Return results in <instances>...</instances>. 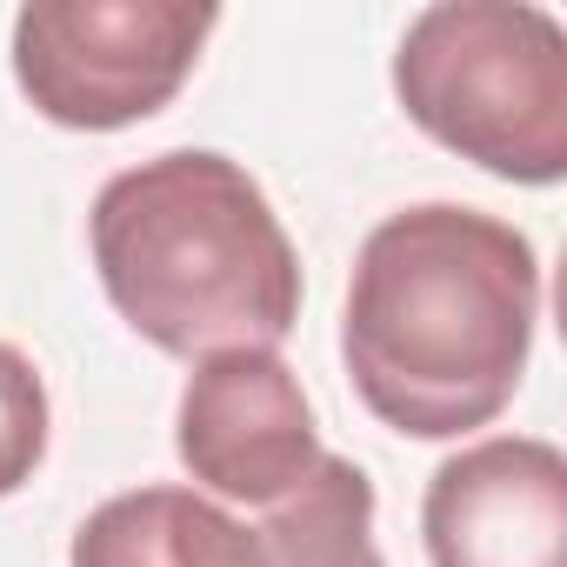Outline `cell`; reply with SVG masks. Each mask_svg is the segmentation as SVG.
Returning a JSON list of instances; mask_svg holds the SVG:
<instances>
[{
  "label": "cell",
  "instance_id": "cell-7",
  "mask_svg": "<svg viewBox=\"0 0 567 567\" xmlns=\"http://www.w3.org/2000/svg\"><path fill=\"white\" fill-rule=\"evenodd\" d=\"M74 567H260V534L200 487H134L81 520Z\"/></svg>",
  "mask_w": 567,
  "mask_h": 567
},
{
  "label": "cell",
  "instance_id": "cell-8",
  "mask_svg": "<svg viewBox=\"0 0 567 567\" xmlns=\"http://www.w3.org/2000/svg\"><path fill=\"white\" fill-rule=\"evenodd\" d=\"M260 567H388L374 547V481L348 454H321L315 474L260 520Z\"/></svg>",
  "mask_w": 567,
  "mask_h": 567
},
{
  "label": "cell",
  "instance_id": "cell-5",
  "mask_svg": "<svg viewBox=\"0 0 567 567\" xmlns=\"http://www.w3.org/2000/svg\"><path fill=\"white\" fill-rule=\"evenodd\" d=\"M174 447L207 501H240V507H274L328 454L301 374L274 348H227L194 361L181 388Z\"/></svg>",
  "mask_w": 567,
  "mask_h": 567
},
{
  "label": "cell",
  "instance_id": "cell-2",
  "mask_svg": "<svg viewBox=\"0 0 567 567\" xmlns=\"http://www.w3.org/2000/svg\"><path fill=\"white\" fill-rule=\"evenodd\" d=\"M87 234L114 315L161 354L280 348L301 321V254L227 154L181 147L114 174Z\"/></svg>",
  "mask_w": 567,
  "mask_h": 567
},
{
  "label": "cell",
  "instance_id": "cell-4",
  "mask_svg": "<svg viewBox=\"0 0 567 567\" xmlns=\"http://www.w3.org/2000/svg\"><path fill=\"white\" fill-rule=\"evenodd\" d=\"M214 21L207 0H28L14 81L54 127L114 134L181 94Z\"/></svg>",
  "mask_w": 567,
  "mask_h": 567
},
{
  "label": "cell",
  "instance_id": "cell-3",
  "mask_svg": "<svg viewBox=\"0 0 567 567\" xmlns=\"http://www.w3.org/2000/svg\"><path fill=\"white\" fill-rule=\"evenodd\" d=\"M408 121L447 154L554 187L567 174V28L527 0H441L394 48Z\"/></svg>",
  "mask_w": 567,
  "mask_h": 567
},
{
  "label": "cell",
  "instance_id": "cell-9",
  "mask_svg": "<svg viewBox=\"0 0 567 567\" xmlns=\"http://www.w3.org/2000/svg\"><path fill=\"white\" fill-rule=\"evenodd\" d=\"M41 454H48V388L14 341H0V501L34 481Z\"/></svg>",
  "mask_w": 567,
  "mask_h": 567
},
{
  "label": "cell",
  "instance_id": "cell-6",
  "mask_svg": "<svg viewBox=\"0 0 567 567\" xmlns=\"http://www.w3.org/2000/svg\"><path fill=\"white\" fill-rule=\"evenodd\" d=\"M434 567H567V454L494 434L447 454L421 501Z\"/></svg>",
  "mask_w": 567,
  "mask_h": 567
},
{
  "label": "cell",
  "instance_id": "cell-1",
  "mask_svg": "<svg viewBox=\"0 0 567 567\" xmlns=\"http://www.w3.org/2000/svg\"><path fill=\"white\" fill-rule=\"evenodd\" d=\"M540 254L520 227L427 200L388 214L348 280L341 361L374 421L414 441L487 427L534 354Z\"/></svg>",
  "mask_w": 567,
  "mask_h": 567
}]
</instances>
